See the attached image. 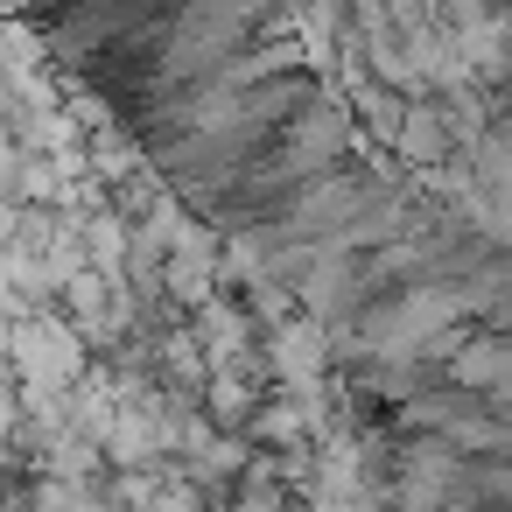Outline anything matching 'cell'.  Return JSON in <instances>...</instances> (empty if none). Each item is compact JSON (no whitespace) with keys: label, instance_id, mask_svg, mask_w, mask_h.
I'll list each match as a JSON object with an SVG mask.
<instances>
[{"label":"cell","instance_id":"1","mask_svg":"<svg viewBox=\"0 0 512 512\" xmlns=\"http://www.w3.org/2000/svg\"><path fill=\"white\" fill-rule=\"evenodd\" d=\"M43 57L288 295L372 512H512V239L365 141L288 0H36Z\"/></svg>","mask_w":512,"mask_h":512}]
</instances>
